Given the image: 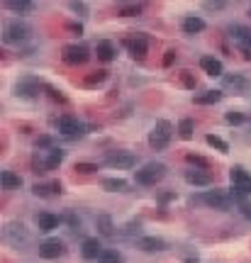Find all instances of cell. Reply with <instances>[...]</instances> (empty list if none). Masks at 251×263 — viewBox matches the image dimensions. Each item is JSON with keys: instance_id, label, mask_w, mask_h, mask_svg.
Instances as JSON below:
<instances>
[{"instance_id": "obj_1", "label": "cell", "mask_w": 251, "mask_h": 263, "mask_svg": "<svg viewBox=\"0 0 251 263\" xmlns=\"http://www.w3.org/2000/svg\"><path fill=\"white\" fill-rule=\"evenodd\" d=\"M166 173H168L166 164H161V161H149V164L139 166V168L134 171V183H137V186H144V188H152V186H156V183H161L166 178Z\"/></svg>"}, {"instance_id": "obj_2", "label": "cell", "mask_w": 251, "mask_h": 263, "mask_svg": "<svg viewBox=\"0 0 251 263\" xmlns=\"http://www.w3.org/2000/svg\"><path fill=\"white\" fill-rule=\"evenodd\" d=\"M193 200L210 209H217V212H230V209L234 207V202H237V200H234L230 193H224V190H205V193L195 195Z\"/></svg>"}, {"instance_id": "obj_3", "label": "cell", "mask_w": 251, "mask_h": 263, "mask_svg": "<svg viewBox=\"0 0 251 263\" xmlns=\"http://www.w3.org/2000/svg\"><path fill=\"white\" fill-rule=\"evenodd\" d=\"M32 37V27L22 20H10L3 24V44L8 46H20Z\"/></svg>"}, {"instance_id": "obj_4", "label": "cell", "mask_w": 251, "mask_h": 263, "mask_svg": "<svg viewBox=\"0 0 251 263\" xmlns=\"http://www.w3.org/2000/svg\"><path fill=\"white\" fill-rule=\"evenodd\" d=\"M3 241L10 244L12 249H17V251H24L30 246V229L22 222H8L5 229H3Z\"/></svg>"}, {"instance_id": "obj_5", "label": "cell", "mask_w": 251, "mask_h": 263, "mask_svg": "<svg viewBox=\"0 0 251 263\" xmlns=\"http://www.w3.org/2000/svg\"><path fill=\"white\" fill-rule=\"evenodd\" d=\"M173 139V124L168 120H156V124L149 132V146L154 151H164Z\"/></svg>"}, {"instance_id": "obj_6", "label": "cell", "mask_w": 251, "mask_h": 263, "mask_svg": "<svg viewBox=\"0 0 251 263\" xmlns=\"http://www.w3.org/2000/svg\"><path fill=\"white\" fill-rule=\"evenodd\" d=\"M230 180H232V197L241 200L244 195H251V173L244 166H232L230 168Z\"/></svg>"}, {"instance_id": "obj_7", "label": "cell", "mask_w": 251, "mask_h": 263, "mask_svg": "<svg viewBox=\"0 0 251 263\" xmlns=\"http://www.w3.org/2000/svg\"><path fill=\"white\" fill-rule=\"evenodd\" d=\"M137 164H139V156H137L134 151H127V149L110 151L108 156H105V166L115 168V171H132Z\"/></svg>"}, {"instance_id": "obj_8", "label": "cell", "mask_w": 251, "mask_h": 263, "mask_svg": "<svg viewBox=\"0 0 251 263\" xmlns=\"http://www.w3.org/2000/svg\"><path fill=\"white\" fill-rule=\"evenodd\" d=\"M42 81H37L34 76H22L15 88H12V93H15V98L20 100H37L39 98V90H42Z\"/></svg>"}, {"instance_id": "obj_9", "label": "cell", "mask_w": 251, "mask_h": 263, "mask_svg": "<svg viewBox=\"0 0 251 263\" xmlns=\"http://www.w3.org/2000/svg\"><path fill=\"white\" fill-rule=\"evenodd\" d=\"M122 44H124V49L130 51L134 61H144L146 54H149V37L146 34H130V37L122 39Z\"/></svg>"}, {"instance_id": "obj_10", "label": "cell", "mask_w": 251, "mask_h": 263, "mask_svg": "<svg viewBox=\"0 0 251 263\" xmlns=\"http://www.w3.org/2000/svg\"><path fill=\"white\" fill-rule=\"evenodd\" d=\"M88 59H90V49L86 44H66L61 49V61L68 66H83Z\"/></svg>"}, {"instance_id": "obj_11", "label": "cell", "mask_w": 251, "mask_h": 263, "mask_svg": "<svg viewBox=\"0 0 251 263\" xmlns=\"http://www.w3.org/2000/svg\"><path fill=\"white\" fill-rule=\"evenodd\" d=\"M56 129H59V134H64V137H83L86 134V124L78 120V117H73V115H61V117H56L54 120Z\"/></svg>"}, {"instance_id": "obj_12", "label": "cell", "mask_w": 251, "mask_h": 263, "mask_svg": "<svg viewBox=\"0 0 251 263\" xmlns=\"http://www.w3.org/2000/svg\"><path fill=\"white\" fill-rule=\"evenodd\" d=\"M37 253H39V258H44V261H54V258H61L66 253V244L61 239H56V236H49V239H44L39 244Z\"/></svg>"}, {"instance_id": "obj_13", "label": "cell", "mask_w": 251, "mask_h": 263, "mask_svg": "<svg viewBox=\"0 0 251 263\" xmlns=\"http://www.w3.org/2000/svg\"><path fill=\"white\" fill-rule=\"evenodd\" d=\"M222 88L232 90V93H249L251 90V81L244 73H224L222 76Z\"/></svg>"}, {"instance_id": "obj_14", "label": "cell", "mask_w": 251, "mask_h": 263, "mask_svg": "<svg viewBox=\"0 0 251 263\" xmlns=\"http://www.w3.org/2000/svg\"><path fill=\"white\" fill-rule=\"evenodd\" d=\"M183 178H186L188 186H195V188H205V186H212V183H215V178H212L210 171H205V168H193V166L183 173Z\"/></svg>"}, {"instance_id": "obj_15", "label": "cell", "mask_w": 251, "mask_h": 263, "mask_svg": "<svg viewBox=\"0 0 251 263\" xmlns=\"http://www.w3.org/2000/svg\"><path fill=\"white\" fill-rule=\"evenodd\" d=\"M103 251H105V249H103L98 236H88V239H83V244H81V256H83L86 261H98Z\"/></svg>"}, {"instance_id": "obj_16", "label": "cell", "mask_w": 251, "mask_h": 263, "mask_svg": "<svg viewBox=\"0 0 251 263\" xmlns=\"http://www.w3.org/2000/svg\"><path fill=\"white\" fill-rule=\"evenodd\" d=\"M137 249L144 253H159V251H166L168 244L161 236H139L137 239Z\"/></svg>"}, {"instance_id": "obj_17", "label": "cell", "mask_w": 251, "mask_h": 263, "mask_svg": "<svg viewBox=\"0 0 251 263\" xmlns=\"http://www.w3.org/2000/svg\"><path fill=\"white\" fill-rule=\"evenodd\" d=\"M95 56H98V61H103V64L115 61V59H117V46H115V42L100 39V42L95 44Z\"/></svg>"}, {"instance_id": "obj_18", "label": "cell", "mask_w": 251, "mask_h": 263, "mask_svg": "<svg viewBox=\"0 0 251 263\" xmlns=\"http://www.w3.org/2000/svg\"><path fill=\"white\" fill-rule=\"evenodd\" d=\"M227 34H230L237 46H251V27H244V24H230L227 27Z\"/></svg>"}, {"instance_id": "obj_19", "label": "cell", "mask_w": 251, "mask_h": 263, "mask_svg": "<svg viewBox=\"0 0 251 263\" xmlns=\"http://www.w3.org/2000/svg\"><path fill=\"white\" fill-rule=\"evenodd\" d=\"M200 68L212 78L224 76V66H222V61H219L217 56H203V59H200Z\"/></svg>"}, {"instance_id": "obj_20", "label": "cell", "mask_w": 251, "mask_h": 263, "mask_svg": "<svg viewBox=\"0 0 251 263\" xmlns=\"http://www.w3.org/2000/svg\"><path fill=\"white\" fill-rule=\"evenodd\" d=\"M34 222H37L39 231H44V234L59 229V224H61V219L56 217V215H52V212H39V215L34 217Z\"/></svg>"}, {"instance_id": "obj_21", "label": "cell", "mask_w": 251, "mask_h": 263, "mask_svg": "<svg viewBox=\"0 0 251 263\" xmlns=\"http://www.w3.org/2000/svg\"><path fill=\"white\" fill-rule=\"evenodd\" d=\"M32 193L37 197H52V195H61V183L52 180V183H34Z\"/></svg>"}, {"instance_id": "obj_22", "label": "cell", "mask_w": 251, "mask_h": 263, "mask_svg": "<svg viewBox=\"0 0 251 263\" xmlns=\"http://www.w3.org/2000/svg\"><path fill=\"white\" fill-rule=\"evenodd\" d=\"M183 32L186 34H200V32H205V20L203 17H197V15H188V17H183Z\"/></svg>"}, {"instance_id": "obj_23", "label": "cell", "mask_w": 251, "mask_h": 263, "mask_svg": "<svg viewBox=\"0 0 251 263\" xmlns=\"http://www.w3.org/2000/svg\"><path fill=\"white\" fill-rule=\"evenodd\" d=\"M39 151H42V149H39ZM44 159H46V168H49V171H54V168H59V166L64 164L66 151L54 146V149H46V151H44Z\"/></svg>"}, {"instance_id": "obj_24", "label": "cell", "mask_w": 251, "mask_h": 263, "mask_svg": "<svg viewBox=\"0 0 251 263\" xmlns=\"http://www.w3.org/2000/svg\"><path fill=\"white\" fill-rule=\"evenodd\" d=\"M108 78H110L108 68H98V71H93V73H88V76L83 78V86L86 88H100Z\"/></svg>"}, {"instance_id": "obj_25", "label": "cell", "mask_w": 251, "mask_h": 263, "mask_svg": "<svg viewBox=\"0 0 251 263\" xmlns=\"http://www.w3.org/2000/svg\"><path fill=\"white\" fill-rule=\"evenodd\" d=\"M219 100H222V90H205V93L193 95V102H195V105H217Z\"/></svg>"}, {"instance_id": "obj_26", "label": "cell", "mask_w": 251, "mask_h": 263, "mask_svg": "<svg viewBox=\"0 0 251 263\" xmlns=\"http://www.w3.org/2000/svg\"><path fill=\"white\" fill-rule=\"evenodd\" d=\"M95 227H98V234L100 236H115V222L110 215H98L95 219Z\"/></svg>"}, {"instance_id": "obj_27", "label": "cell", "mask_w": 251, "mask_h": 263, "mask_svg": "<svg viewBox=\"0 0 251 263\" xmlns=\"http://www.w3.org/2000/svg\"><path fill=\"white\" fill-rule=\"evenodd\" d=\"M0 186H3V190H17L22 186V178L15 171H3L0 173Z\"/></svg>"}, {"instance_id": "obj_28", "label": "cell", "mask_w": 251, "mask_h": 263, "mask_svg": "<svg viewBox=\"0 0 251 263\" xmlns=\"http://www.w3.org/2000/svg\"><path fill=\"white\" fill-rule=\"evenodd\" d=\"M103 190H108V193H127L130 183L124 178H105L103 180Z\"/></svg>"}, {"instance_id": "obj_29", "label": "cell", "mask_w": 251, "mask_h": 263, "mask_svg": "<svg viewBox=\"0 0 251 263\" xmlns=\"http://www.w3.org/2000/svg\"><path fill=\"white\" fill-rule=\"evenodd\" d=\"M178 137L181 139H193V134H195V122L190 120V117H183V120L178 122Z\"/></svg>"}, {"instance_id": "obj_30", "label": "cell", "mask_w": 251, "mask_h": 263, "mask_svg": "<svg viewBox=\"0 0 251 263\" xmlns=\"http://www.w3.org/2000/svg\"><path fill=\"white\" fill-rule=\"evenodd\" d=\"M205 142H208V146L217 149L219 153H230V144L224 142L222 137H217V134H208V137H205Z\"/></svg>"}, {"instance_id": "obj_31", "label": "cell", "mask_w": 251, "mask_h": 263, "mask_svg": "<svg viewBox=\"0 0 251 263\" xmlns=\"http://www.w3.org/2000/svg\"><path fill=\"white\" fill-rule=\"evenodd\" d=\"M98 263H124V256L117 249H105V251L100 253Z\"/></svg>"}, {"instance_id": "obj_32", "label": "cell", "mask_w": 251, "mask_h": 263, "mask_svg": "<svg viewBox=\"0 0 251 263\" xmlns=\"http://www.w3.org/2000/svg\"><path fill=\"white\" fill-rule=\"evenodd\" d=\"M117 15H120V17H139V15H142V5H139V3L120 5V8H117Z\"/></svg>"}, {"instance_id": "obj_33", "label": "cell", "mask_w": 251, "mask_h": 263, "mask_svg": "<svg viewBox=\"0 0 251 263\" xmlns=\"http://www.w3.org/2000/svg\"><path fill=\"white\" fill-rule=\"evenodd\" d=\"M73 171L81 175H93V173H98L100 168H98V164H90V161H78V164L73 166Z\"/></svg>"}, {"instance_id": "obj_34", "label": "cell", "mask_w": 251, "mask_h": 263, "mask_svg": "<svg viewBox=\"0 0 251 263\" xmlns=\"http://www.w3.org/2000/svg\"><path fill=\"white\" fill-rule=\"evenodd\" d=\"M186 161L193 166V168H205V171L210 168L208 159H205V156H197V153H186Z\"/></svg>"}, {"instance_id": "obj_35", "label": "cell", "mask_w": 251, "mask_h": 263, "mask_svg": "<svg viewBox=\"0 0 251 263\" xmlns=\"http://www.w3.org/2000/svg\"><path fill=\"white\" fill-rule=\"evenodd\" d=\"M3 5H5L8 10H15V12L30 10V3H27V0H3Z\"/></svg>"}, {"instance_id": "obj_36", "label": "cell", "mask_w": 251, "mask_h": 263, "mask_svg": "<svg viewBox=\"0 0 251 263\" xmlns=\"http://www.w3.org/2000/svg\"><path fill=\"white\" fill-rule=\"evenodd\" d=\"M181 86L183 88H188V90H195V86H197V81H195V73L193 71H181Z\"/></svg>"}, {"instance_id": "obj_37", "label": "cell", "mask_w": 251, "mask_h": 263, "mask_svg": "<svg viewBox=\"0 0 251 263\" xmlns=\"http://www.w3.org/2000/svg\"><path fill=\"white\" fill-rule=\"evenodd\" d=\"M227 3H230V0H203V8L208 12H219L227 8Z\"/></svg>"}, {"instance_id": "obj_38", "label": "cell", "mask_w": 251, "mask_h": 263, "mask_svg": "<svg viewBox=\"0 0 251 263\" xmlns=\"http://www.w3.org/2000/svg\"><path fill=\"white\" fill-rule=\"evenodd\" d=\"M224 122H227V124H244V122H246V115H244V112H234V110H232V112H227V115H224Z\"/></svg>"}, {"instance_id": "obj_39", "label": "cell", "mask_w": 251, "mask_h": 263, "mask_svg": "<svg viewBox=\"0 0 251 263\" xmlns=\"http://www.w3.org/2000/svg\"><path fill=\"white\" fill-rule=\"evenodd\" d=\"M34 146H37V149H42V151H46V149H54V139H52L49 134H42V137L34 142Z\"/></svg>"}, {"instance_id": "obj_40", "label": "cell", "mask_w": 251, "mask_h": 263, "mask_svg": "<svg viewBox=\"0 0 251 263\" xmlns=\"http://www.w3.org/2000/svg\"><path fill=\"white\" fill-rule=\"evenodd\" d=\"M44 90H46V95L54 100V102H66V95L61 90H56V88H52V86H44Z\"/></svg>"}, {"instance_id": "obj_41", "label": "cell", "mask_w": 251, "mask_h": 263, "mask_svg": "<svg viewBox=\"0 0 251 263\" xmlns=\"http://www.w3.org/2000/svg\"><path fill=\"white\" fill-rule=\"evenodd\" d=\"M175 59H178V54H175V49H168L164 54V59H161V64H164V68H171V66L175 64Z\"/></svg>"}, {"instance_id": "obj_42", "label": "cell", "mask_w": 251, "mask_h": 263, "mask_svg": "<svg viewBox=\"0 0 251 263\" xmlns=\"http://www.w3.org/2000/svg\"><path fill=\"white\" fill-rule=\"evenodd\" d=\"M71 10L76 12V15H81V17H83V15H88V8L81 3V0H73V3H71Z\"/></svg>"}, {"instance_id": "obj_43", "label": "cell", "mask_w": 251, "mask_h": 263, "mask_svg": "<svg viewBox=\"0 0 251 263\" xmlns=\"http://www.w3.org/2000/svg\"><path fill=\"white\" fill-rule=\"evenodd\" d=\"M66 222H68V227H71L73 231H78V227H81V219H76L73 212H68V215H66Z\"/></svg>"}, {"instance_id": "obj_44", "label": "cell", "mask_w": 251, "mask_h": 263, "mask_svg": "<svg viewBox=\"0 0 251 263\" xmlns=\"http://www.w3.org/2000/svg\"><path fill=\"white\" fill-rule=\"evenodd\" d=\"M241 215L251 222V202H241Z\"/></svg>"}, {"instance_id": "obj_45", "label": "cell", "mask_w": 251, "mask_h": 263, "mask_svg": "<svg viewBox=\"0 0 251 263\" xmlns=\"http://www.w3.org/2000/svg\"><path fill=\"white\" fill-rule=\"evenodd\" d=\"M239 54L246 59V61H251V46H241L239 49Z\"/></svg>"}, {"instance_id": "obj_46", "label": "cell", "mask_w": 251, "mask_h": 263, "mask_svg": "<svg viewBox=\"0 0 251 263\" xmlns=\"http://www.w3.org/2000/svg\"><path fill=\"white\" fill-rule=\"evenodd\" d=\"M68 30L76 34V37H81V34H83V27H81V24H68Z\"/></svg>"}, {"instance_id": "obj_47", "label": "cell", "mask_w": 251, "mask_h": 263, "mask_svg": "<svg viewBox=\"0 0 251 263\" xmlns=\"http://www.w3.org/2000/svg\"><path fill=\"white\" fill-rule=\"evenodd\" d=\"M175 197V193H161V195H159V200H161V202H166V200H173Z\"/></svg>"}, {"instance_id": "obj_48", "label": "cell", "mask_w": 251, "mask_h": 263, "mask_svg": "<svg viewBox=\"0 0 251 263\" xmlns=\"http://www.w3.org/2000/svg\"><path fill=\"white\" fill-rule=\"evenodd\" d=\"M249 17H251V8H249Z\"/></svg>"}, {"instance_id": "obj_49", "label": "cell", "mask_w": 251, "mask_h": 263, "mask_svg": "<svg viewBox=\"0 0 251 263\" xmlns=\"http://www.w3.org/2000/svg\"><path fill=\"white\" fill-rule=\"evenodd\" d=\"M27 3H32V0H27Z\"/></svg>"}]
</instances>
